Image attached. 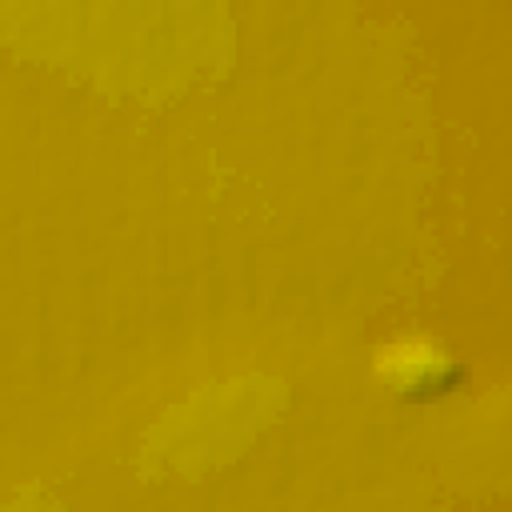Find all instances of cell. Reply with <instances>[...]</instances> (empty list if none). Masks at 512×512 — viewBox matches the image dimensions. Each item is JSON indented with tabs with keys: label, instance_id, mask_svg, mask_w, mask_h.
I'll use <instances>...</instances> for the list:
<instances>
[{
	"label": "cell",
	"instance_id": "1",
	"mask_svg": "<svg viewBox=\"0 0 512 512\" xmlns=\"http://www.w3.org/2000/svg\"><path fill=\"white\" fill-rule=\"evenodd\" d=\"M372 368L392 392H400L412 404H428L464 380V372L452 364V356L424 332H404V336L380 344Z\"/></svg>",
	"mask_w": 512,
	"mask_h": 512
}]
</instances>
